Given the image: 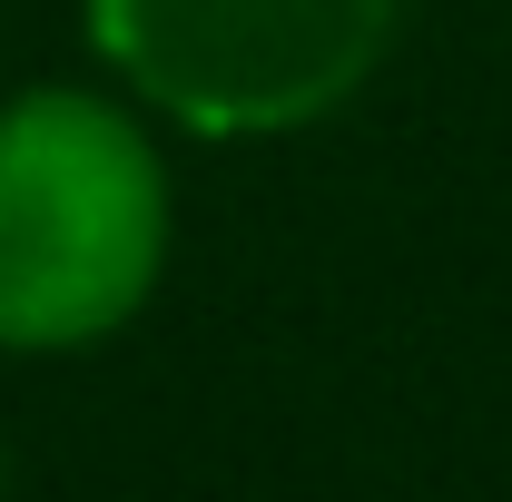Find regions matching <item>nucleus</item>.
Returning a JSON list of instances; mask_svg holds the SVG:
<instances>
[{
    "label": "nucleus",
    "mask_w": 512,
    "mask_h": 502,
    "mask_svg": "<svg viewBox=\"0 0 512 502\" xmlns=\"http://www.w3.org/2000/svg\"><path fill=\"white\" fill-rule=\"evenodd\" d=\"M178 266V158L119 79L0 89V355L119 345Z\"/></svg>",
    "instance_id": "nucleus-1"
},
{
    "label": "nucleus",
    "mask_w": 512,
    "mask_h": 502,
    "mask_svg": "<svg viewBox=\"0 0 512 502\" xmlns=\"http://www.w3.org/2000/svg\"><path fill=\"white\" fill-rule=\"evenodd\" d=\"M414 0H79L89 69L188 148H276L384 79Z\"/></svg>",
    "instance_id": "nucleus-2"
},
{
    "label": "nucleus",
    "mask_w": 512,
    "mask_h": 502,
    "mask_svg": "<svg viewBox=\"0 0 512 502\" xmlns=\"http://www.w3.org/2000/svg\"><path fill=\"white\" fill-rule=\"evenodd\" d=\"M0 502H10V443H0Z\"/></svg>",
    "instance_id": "nucleus-3"
},
{
    "label": "nucleus",
    "mask_w": 512,
    "mask_h": 502,
    "mask_svg": "<svg viewBox=\"0 0 512 502\" xmlns=\"http://www.w3.org/2000/svg\"><path fill=\"white\" fill-rule=\"evenodd\" d=\"M0 89H10V79H0Z\"/></svg>",
    "instance_id": "nucleus-4"
}]
</instances>
